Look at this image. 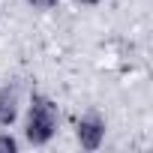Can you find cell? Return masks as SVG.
Listing matches in <instances>:
<instances>
[{
  "label": "cell",
  "mask_w": 153,
  "mask_h": 153,
  "mask_svg": "<svg viewBox=\"0 0 153 153\" xmlns=\"http://www.w3.org/2000/svg\"><path fill=\"white\" fill-rule=\"evenodd\" d=\"M57 123H60L57 102L51 96H45V93H33L30 102H27V114H24V138H27V144L45 147L54 138Z\"/></svg>",
  "instance_id": "cell-1"
},
{
  "label": "cell",
  "mask_w": 153,
  "mask_h": 153,
  "mask_svg": "<svg viewBox=\"0 0 153 153\" xmlns=\"http://www.w3.org/2000/svg\"><path fill=\"white\" fill-rule=\"evenodd\" d=\"M75 138L84 150H99L105 141V120L99 114H84L75 123Z\"/></svg>",
  "instance_id": "cell-2"
},
{
  "label": "cell",
  "mask_w": 153,
  "mask_h": 153,
  "mask_svg": "<svg viewBox=\"0 0 153 153\" xmlns=\"http://www.w3.org/2000/svg\"><path fill=\"white\" fill-rule=\"evenodd\" d=\"M21 111V96L15 84H3L0 87V126H12L18 120Z\"/></svg>",
  "instance_id": "cell-3"
},
{
  "label": "cell",
  "mask_w": 153,
  "mask_h": 153,
  "mask_svg": "<svg viewBox=\"0 0 153 153\" xmlns=\"http://www.w3.org/2000/svg\"><path fill=\"white\" fill-rule=\"evenodd\" d=\"M0 153H18V141L9 132H0Z\"/></svg>",
  "instance_id": "cell-4"
},
{
  "label": "cell",
  "mask_w": 153,
  "mask_h": 153,
  "mask_svg": "<svg viewBox=\"0 0 153 153\" xmlns=\"http://www.w3.org/2000/svg\"><path fill=\"white\" fill-rule=\"evenodd\" d=\"M33 6H39V9H51V6H57L60 0H30Z\"/></svg>",
  "instance_id": "cell-5"
},
{
  "label": "cell",
  "mask_w": 153,
  "mask_h": 153,
  "mask_svg": "<svg viewBox=\"0 0 153 153\" xmlns=\"http://www.w3.org/2000/svg\"><path fill=\"white\" fill-rule=\"evenodd\" d=\"M78 3H84V6H96V3H102V0H78Z\"/></svg>",
  "instance_id": "cell-6"
}]
</instances>
